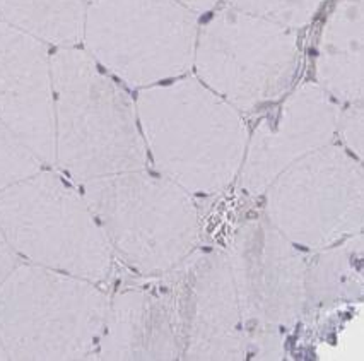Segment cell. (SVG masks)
<instances>
[{
  "mask_svg": "<svg viewBox=\"0 0 364 361\" xmlns=\"http://www.w3.org/2000/svg\"><path fill=\"white\" fill-rule=\"evenodd\" d=\"M135 110L152 163L188 194H218L238 178L247 125L238 110L198 79L144 88Z\"/></svg>",
  "mask_w": 364,
  "mask_h": 361,
  "instance_id": "obj_1",
  "label": "cell"
},
{
  "mask_svg": "<svg viewBox=\"0 0 364 361\" xmlns=\"http://www.w3.org/2000/svg\"><path fill=\"white\" fill-rule=\"evenodd\" d=\"M55 163L84 185L147 167L134 101L86 50L52 55Z\"/></svg>",
  "mask_w": 364,
  "mask_h": 361,
  "instance_id": "obj_2",
  "label": "cell"
},
{
  "mask_svg": "<svg viewBox=\"0 0 364 361\" xmlns=\"http://www.w3.org/2000/svg\"><path fill=\"white\" fill-rule=\"evenodd\" d=\"M115 257L144 278L171 273L198 248L200 219L192 194L144 169L80 185Z\"/></svg>",
  "mask_w": 364,
  "mask_h": 361,
  "instance_id": "obj_3",
  "label": "cell"
},
{
  "mask_svg": "<svg viewBox=\"0 0 364 361\" xmlns=\"http://www.w3.org/2000/svg\"><path fill=\"white\" fill-rule=\"evenodd\" d=\"M108 300L96 283L19 262L0 284V341L9 360H92Z\"/></svg>",
  "mask_w": 364,
  "mask_h": 361,
  "instance_id": "obj_4",
  "label": "cell"
},
{
  "mask_svg": "<svg viewBox=\"0 0 364 361\" xmlns=\"http://www.w3.org/2000/svg\"><path fill=\"white\" fill-rule=\"evenodd\" d=\"M0 229L19 258L92 283L108 281L115 253L82 194L53 172L0 190Z\"/></svg>",
  "mask_w": 364,
  "mask_h": 361,
  "instance_id": "obj_5",
  "label": "cell"
},
{
  "mask_svg": "<svg viewBox=\"0 0 364 361\" xmlns=\"http://www.w3.org/2000/svg\"><path fill=\"white\" fill-rule=\"evenodd\" d=\"M197 35V14L178 0H95L82 41L105 70L144 89L192 69Z\"/></svg>",
  "mask_w": 364,
  "mask_h": 361,
  "instance_id": "obj_6",
  "label": "cell"
},
{
  "mask_svg": "<svg viewBox=\"0 0 364 361\" xmlns=\"http://www.w3.org/2000/svg\"><path fill=\"white\" fill-rule=\"evenodd\" d=\"M296 29L223 7L198 28V80L243 113L260 112L293 86L299 67Z\"/></svg>",
  "mask_w": 364,
  "mask_h": 361,
  "instance_id": "obj_7",
  "label": "cell"
},
{
  "mask_svg": "<svg viewBox=\"0 0 364 361\" xmlns=\"http://www.w3.org/2000/svg\"><path fill=\"white\" fill-rule=\"evenodd\" d=\"M226 256L241 310L247 358H282L284 335L304 312L306 258L265 216L248 219L236 229Z\"/></svg>",
  "mask_w": 364,
  "mask_h": 361,
  "instance_id": "obj_8",
  "label": "cell"
},
{
  "mask_svg": "<svg viewBox=\"0 0 364 361\" xmlns=\"http://www.w3.org/2000/svg\"><path fill=\"white\" fill-rule=\"evenodd\" d=\"M264 195L267 221L296 247L320 250L363 233V167L338 146L303 156Z\"/></svg>",
  "mask_w": 364,
  "mask_h": 361,
  "instance_id": "obj_9",
  "label": "cell"
},
{
  "mask_svg": "<svg viewBox=\"0 0 364 361\" xmlns=\"http://www.w3.org/2000/svg\"><path fill=\"white\" fill-rule=\"evenodd\" d=\"M163 278L175 300L181 358H247L243 320L226 252L197 248Z\"/></svg>",
  "mask_w": 364,
  "mask_h": 361,
  "instance_id": "obj_10",
  "label": "cell"
},
{
  "mask_svg": "<svg viewBox=\"0 0 364 361\" xmlns=\"http://www.w3.org/2000/svg\"><path fill=\"white\" fill-rule=\"evenodd\" d=\"M341 106L316 83H304L286 98L272 117L264 118L248 137L238 178L240 189L264 195L287 167L328 146L337 134Z\"/></svg>",
  "mask_w": 364,
  "mask_h": 361,
  "instance_id": "obj_11",
  "label": "cell"
},
{
  "mask_svg": "<svg viewBox=\"0 0 364 361\" xmlns=\"http://www.w3.org/2000/svg\"><path fill=\"white\" fill-rule=\"evenodd\" d=\"M0 120L43 164L55 163L52 55L0 19Z\"/></svg>",
  "mask_w": 364,
  "mask_h": 361,
  "instance_id": "obj_12",
  "label": "cell"
},
{
  "mask_svg": "<svg viewBox=\"0 0 364 361\" xmlns=\"http://www.w3.org/2000/svg\"><path fill=\"white\" fill-rule=\"evenodd\" d=\"M122 286L108 300L92 360H176L183 355L175 300L168 283Z\"/></svg>",
  "mask_w": 364,
  "mask_h": 361,
  "instance_id": "obj_13",
  "label": "cell"
},
{
  "mask_svg": "<svg viewBox=\"0 0 364 361\" xmlns=\"http://www.w3.org/2000/svg\"><path fill=\"white\" fill-rule=\"evenodd\" d=\"M364 0H336L316 46V84L341 103L363 101Z\"/></svg>",
  "mask_w": 364,
  "mask_h": 361,
  "instance_id": "obj_14",
  "label": "cell"
},
{
  "mask_svg": "<svg viewBox=\"0 0 364 361\" xmlns=\"http://www.w3.org/2000/svg\"><path fill=\"white\" fill-rule=\"evenodd\" d=\"M363 274V233L316 250L306 261L303 315H318L361 300Z\"/></svg>",
  "mask_w": 364,
  "mask_h": 361,
  "instance_id": "obj_15",
  "label": "cell"
},
{
  "mask_svg": "<svg viewBox=\"0 0 364 361\" xmlns=\"http://www.w3.org/2000/svg\"><path fill=\"white\" fill-rule=\"evenodd\" d=\"M86 0H0V19L58 48L82 41Z\"/></svg>",
  "mask_w": 364,
  "mask_h": 361,
  "instance_id": "obj_16",
  "label": "cell"
},
{
  "mask_svg": "<svg viewBox=\"0 0 364 361\" xmlns=\"http://www.w3.org/2000/svg\"><path fill=\"white\" fill-rule=\"evenodd\" d=\"M232 9L264 18L282 26L298 29L306 26L321 0H224Z\"/></svg>",
  "mask_w": 364,
  "mask_h": 361,
  "instance_id": "obj_17",
  "label": "cell"
},
{
  "mask_svg": "<svg viewBox=\"0 0 364 361\" xmlns=\"http://www.w3.org/2000/svg\"><path fill=\"white\" fill-rule=\"evenodd\" d=\"M38 156L0 120V190L41 169Z\"/></svg>",
  "mask_w": 364,
  "mask_h": 361,
  "instance_id": "obj_18",
  "label": "cell"
},
{
  "mask_svg": "<svg viewBox=\"0 0 364 361\" xmlns=\"http://www.w3.org/2000/svg\"><path fill=\"white\" fill-rule=\"evenodd\" d=\"M337 132L341 134L342 141H344L347 150H349L350 152H354V155H358L359 159H363L364 134H363V105H361V101L349 103L346 110H341V112H338Z\"/></svg>",
  "mask_w": 364,
  "mask_h": 361,
  "instance_id": "obj_19",
  "label": "cell"
},
{
  "mask_svg": "<svg viewBox=\"0 0 364 361\" xmlns=\"http://www.w3.org/2000/svg\"><path fill=\"white\" fill-rule=\"evenodd\" d=\"M19 262V256L14 252V248L11 247L9 241L4 236L2 229H0V284L6 281L7 276L16 269Z\"/></svg>",
  "mask_w": 364,
  "mask_h": 361,
  "instance_id": "obj_20",
  "label": "cell"
},
{
  "mask_svg": "<svg viewBox=\"0 0 364 361\" xmlns=\"http://www.w3.org/2000/svg\"><path fill=\"white\" fill-rule=\"evenodd\" d=\"M178 2L183 4L185 7H188V9L196 12V14H204V12L214 9L218 0H178Z\"/></svg>",
  "mask_w": 364,
  "mask_h": 361,
  "instance_id": "obj_21",
  "label": "cell"
},
{
  "mask_svg": "<svg viewBox=\"0 0 364 361\" xmlns=\"http://www.w3.org/2000/svg\"><path fill=\"white\" fill-rule=\"evenodd\" d=\"M0 360H9V356H7V351H6V347H4L2 341H0Z\"/></svg>",
  "mask_w": 364,
  "mask_h": 361,
  "instance_id": "obj_22",
  "label": "cell"
},
{
  "mask_svg": "<svg viewBox=\"0 0 364 361\" xmlns=\"http://www.w3.org/2000/svg\"><path fill=\"white\" fill-rule=\"evenodd\" d=\"M87 2H95V0H87Z\"/></svg>",
  "mask_w": 364,
  "mask_h": 361,
  "instance_id": "obj_23",
  "label": "cell"
}]
</instances>
